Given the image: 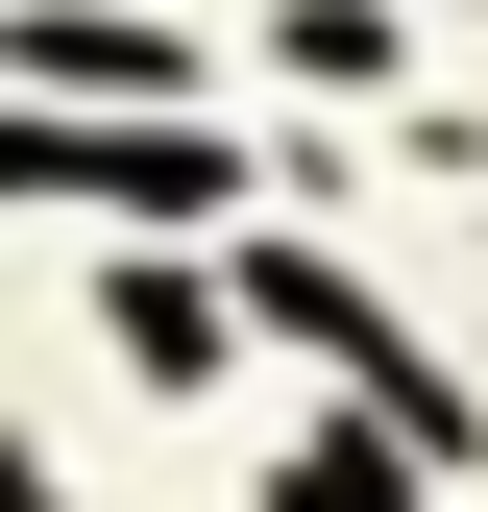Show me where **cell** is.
Here are the masks:
<instances>
[{"label": "cell", "instance_id": "obj_1", "mask_svg": "<svg viewBox=\"0 0 488 512\" xmlns=\"http://www.w3.org/2000/svg\"><path fill=\"white\" fill-rule=\"evenodd\" d=\"M0 512H49V488H25V464H0Z\"/></svg>", "mask_w": 488, "mask_h": 512}]
</instances>
